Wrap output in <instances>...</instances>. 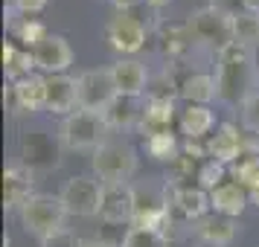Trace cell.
I'll return each mask as SVG.
<instances>
[{"mask_svg": "<svg viewBox=\"0 0 259 247\" xmlns=\"http://www.w3.org/2000/svg\"><path fill=\"white\" fill-rule=\"evenodd\" d=\"M94 172L102 183H128L137 172V152L125 140H105L94 152Z\"/></svg>", "mask_w": 259, "mask_h": 247, "instance_id": "obj_3", "label": "cell"}, {"mask_svg": "<svg viewBox=\"0 0 259 247\" xmlns=\"http://www.w3.org/2000/svg\"><path fill=\"white\" fill-rule=\"evenodd\" d=\"M210 6L215 12L227 15V18H239V15L247 12V3L245 0H210Z\"/></svg>", "mask_w": 259, "mask_h": 247, "instance_id": "obj_34", "label": "cell"}, {"mask_svg": "<svg viewBox=\"0 0 259 247\" xmlns=\"http://www.w3.org/2000/svg\"><path fill=\"white\" fill-rule=\"evenodd\" d=\"M119 247H169V235L160 230H146V227H131L122 235Z\"/></svg>", "mask_w": 259, "mask_h": 247, "instance_id": "obj_28", "label": "cell"}, {"mask_svg": "<svg viewBox=\"0 0 259 247\" xmlns=\"http://www.w3.org/2000/svg\"><path fill=\"white\" fill-rule=\"evenodd\" d=\"M79 79V108L82 111H94V114H105L108 108L117 102V82L111 76V67L102 70H84Z\"/></svg>", "mask_w": 259, "mask_h": 247, "instance_id": "obj_6", "label": "cell"}, {"mask_svg": "<svg viewBox=\"0 0 259 247\" xmlns=\"http://www.w3.org/2000/svg\"><path fill=\"white\" fill-rule=\"evenodd\" d=\"M230 177H233L236 183H242L247 192L256 189L259 186V154H242L230 166Z\"/></svg>", "mask_w": 259, "mask_h": 247, "instance_id": "obj_27", "label": "cell"}, {"mask_svg": "<svg viewBox=\"0 0 259 247\" xmlns=\"http://www.w3.org/2000/svg\"><path fill=\"white\" fill-rule=\"evenodd\" d=\"M178 128L187 140L204 142L215 128V114H212L210 105H187L178 117Z\"/></svg>", "mask_w": 259, "mask_h": 247, "instance_id": "obj_19", "label": "cell"}, {"mask_svg": "<svg viewBox=\"0 0 259 247\" xmlns=\"http://www.w3.org/2000/svg\"><path fill=\"white\" fill-rule=\"evenodd\" d=\"M227 172H230L227 166L215 163V160H210V157H207V160L201 163V172H198V180H195V183H198L201 189L212 192L219 183H224V180H227Z\"/></svg>", "mask_w": 259, "mask_h": 247, "instance_id": "obj_31", "label": "cell"}, {"mask_svg": "<svg viewBox=\"0 0 259 247\" xmlns=\"http://www.w3.org/2000/svg\"><path fill=\"white\" fill-rule=\"evenodd\" d=\"M178 96L187 105H210L212 99H219V82L210 73H187L181 79Z\"/></svg>", "mask_w": 259, "mask_h": 247, "instance_id": "obj_23", "label": "cell"}, {"mask_svg": "<svg viewBox=\"0 0 259 247\" xmlns=\"http://www.w3.org/2000/svg\"><path fill=\"white\" fill-rule=\"evenodd\" d=\"M215 82H219V99L227 105H239L247 96H253L256 82V50L233 41L227 50L215 56Z\"/></svg>", "mask_w": 259, "mask_h": 247, "instance_id": "obj_1", "label": "cell"}, {"mask_svg": "<svg viewBox=\"0 0 259 247\" xmlns=\"http://www.w3.org/2000/svg\"><path fill=\"white\" fill-rule=\"evenodd\" d=\"M82 247H114V244H108V241H96V238H88Z\"/></svg>", "mask_w": 259, "mask_h": 247, "instance_id": "obj_37", "label": "cell"}, {"mask_svg": "<svg viewBox=\"0 0 259 247\" xmlns=\"http://www.w3.org/2000/svg\"><path fill=\"white\" fill-rule=\"evenodd\" d=\"M82 244H84V241L76 233H70L67 227L59 230V233L47 235V238H41V247H82Z\"/></svg>", "mask_w": 259, "mask_h": 247, "instance_id": "obj_33", "label": "cell"}, {"mask_svg": "<svg viewBox=\"0 0 259 247\" xmlns=\"http://www.w3.org/2000/svg\"><path fill=\"white\" fill-rule=\"evenodd\" d=\"M47 111L53 117H70L79 111V79L67 73L47 76Z\"/></svg>", "mask_w": 259, "mask_h": 247, "instance_id": "obj_14", "label": "cell"}, {"mask_svg": "<svg viewBox=\"0 0 259 247\" xmlns=\"http://www.w3.org/2000/svg\"><path fill=\"white\" fill-rule=\"evenodd\" d=\"M146 154L152 160H160V163H172L181 154V142H178V137L172 131H160V134L146 137Z\"/></svg>", "mask_w": 259, "mask_h": 247, "instance_id": "obj_26", "label": "cell"}, {"mask_svg": "<svg viewBox=\"0 0 259 247\" xmlns=\"http://www.w3.org/2000/svg\"><path fill=\"white\" fill-rule=\"evenodd\" d=\"M15 35H18V44L26 50H35L44 38L50 35V29L41 21H35V18H24L21 24L15 26Z\"/></svg>", "mask_w": 259, "mask_h": 247, "instance_id": "obj_29", "label": "cell"}, {"mask_svg": "<svg viewBox=\"0 0 259 247\" xmlns=\"http://www.w3.org/2000/svg\"><path fill=\"white\" fill-rule=\"evenodd\" d=\"M32 183H35V172L29 166H24V163L9 166L3 172V207L21 212V207L35 195L32 192Z\"/></svg>", "mask_w": 259, "mask_h": 247, "instance_id": "obj_15", "label": "cell"}, {"mask_svg": "<svg viewBox=\"0 0 259 247\" xmlns=\"http://www.w3.org/2000/svg\"><path fill=\"white\" fill-rule=\"evenodd\" d=\"M137 210V189L131 183H102V204H99V218L105 224H131Z\"/></svg>", "mask_w": 259, "mask_h": 247, "instance_id": "obj_11", "label": "cell"}, {"mask_svg": "<svg viewBox=\"0 0 259 247\" xmlns=\"http://www.w3.org/2000/svg\"><path fill=\"white\" fill-rule=\"evenodd\" d=\"M245 3H247V12L259 15V0H245Z\"/></svg>", "mask_w": 259, "mask_h": 247, "instance_id": "obj_39", "label": "cell"}, {"mask_svg": "<svg viewBox=\"0 0 259 247\" xmlns=\"http://www.w3.org/2000/svg\"><path fill=\"white\" fill-rule=\"evenodd\" d=\"M250 204H253V207L259 210V186H256V189H250Z\"/></svg>", "mask_w": 259, "mask_h": 247, "instance_id": "obj_40", "label": "cell"}, {"mask_svg": "<svg viewBox=\"0 0 259 247\" xmlns=\"http://www.w3.org/2000/svg\"><path fill=\"white\" fill-rule=\"evenodd\" d=\"M146 3H149L152 9H163V6H169V3H172V0H146Z\"/></svg>", "mask_w": 259, "mask_h": 247, "instance_id": "obj_38", "label": "cell"}, {"mask_svg": "<svg viewBox=\"0 0 259 247\" xmlns=\"http://www.w3.org/2000/svg\"><path fill=\"white\" fill-rule=\"evenodd\" d=\"M59 198H61V204H64L67 215L94 218V215H99V204H102V180L76 175L61 186Z\"/></svg>", "mask_w": 259, "mask_h": 247, "instance_id": "obj_7", "label": "cell"}, {"mask_svg": "<svg viewBox=\"0 0 259 247\" xmlns=\"http://www.w3.org/2000/svg\"><path fill=\"white\" fill-rule=\"evenodd\" d=\"M21 154H24V166H29L32 172L59 166V157H56L59 149H56V142L50 140L47 134H41V131H32L29 137H24V142H21Z\"/></svg>", "mask_w": 259, "mask_h": 247, "instance_id": "obj_20", "label": "cell"}, {"mask_svg": "<svg viewBox=\"0 0 259 247\" xmlns=\"http://www.w3.org/2000/svg\"><path fill=\"white\" fill-rule=\"evenodd\" d=\"M108 122L102 114H94V111H76L70 117L61 119V131H59V142L70 152H96L102 142H105L108 134Z\"/></svg>", "mask_w": 259, "mask_h": 247, "instance_id": "obj_2", "label": "cell"}, {"mask_svg": "<svg viewBox=\"0 0 259 247\" xmlns=\"http://www.w3.org/2000/svg\"><path fill=\"white\" fill-rule=\"evenodd\" d=\"M187 24H189V29H192L195 44L210 47L215 56H219L222 50H227L236 41V35H233V18L215 12L212 6H204V9H198V12H192L187 18Z\"/></svg>", "mask_w": 259, "mask_h": 247, "instance_id": "obj_5", "label": "cell"}, {"mask_svg": "<svg viewBox=\"0 0 259 247\" xmlns=\"http://www.w3.org/2000/svg\"><path fill=\"white\" fill-rule=\"evenodd\" d=\"M108 128H140V119H143V108L137 96H117V102L108 108L105 114Z\"/></svg>", "mask_w": 259, "mask_h": 247, "instance_id": "obj_25", "label": "cell"}, {"mask_svg": "<svg viewBox=\"0 0 259 247\" xmlns=\"http://www.w3.org/2000/svg\"><path fill=\"white\" fill-rule=\"evenodd\" d=\"M105 41L119 56H134L146 47V26L131 12H117L105 24Z\"/></svg>", "mask_w": 259, "mask_h": 247, "instance_id": "obj_9", "label": "cell"}, {"mask_svg": "<svg viewBox=\"0 0 259 247\" xmlns=\"http://www.w3.org/2000/svg\"><path fill=\"white\" fill-rule=\"evenodd\" d=\"M21 224H24L26 233L38 235V238H47V235L64 230V218H67V210L61 204L59 195H44V192H35L32 198L21 207Z\"/></svg>", "mask_w": 259, "mask_h": 247, "instance_id": "obj_4", "label": "cell"}, {"mask_svg": "<svg viewBox=\"0 0 259 247\" xmlns=\"http://www.w3.org/2000/svg\"><path fill=\"white\" fill-rule=\"evenodd\" d=\"M207 157L210 160H215V163L222 166H230L245 154V134L236 128L233 122H222L219 128H215V134H210L207 137Z\"/></svg>", "mask_w": 259, "mask_h": 247, "instance_id": "obj_13", "label": "cell"}, {"mask_svg": "<svg viewBox=\"0 0 259 247\" xmlns=\"http://www.w3.org/2000/svg\"><path fill=\"white\" fill-rule=\"evenodd\" d=\"M3 67H6V79L12 84L26 79V76H32V73L38 70L32 50L21 47V44H15V41H6V44H3Z\"/></svg>", "mask_w": 259, "mask_h": 247, "instance_id": "obj_24", "label": "cell"}, {"mask_svg": "<svg viewBox=\"0 0 259 247\" xmlns=\"http://www.w3.org/2000/svg\"><path fill=\"white\" fill-rule=\"evenodd\" d=\"M6 102L12 108V114H38L47 111V76L32 73L21 82L6 87Z\"/></svg>", "mask_w": 259, "mask_h": 247, "instance_id": "obj_10", "label": "cell"}, {"mask_svg": "<svg viewBox=\"0 0 259 247\" xmlns=\"http://www.w3.org/2000/svg\"><path fill=\"white\" fill-rule=\"evenodd\" d=\"M233 35L239 44H247V47H256L259 44V15L245 12L233 18Z\"/></svg>", "mask_w": 259, "mask_h": 247, "instance_id": "obj_30", "label": "cell"}, {"mask_svg": "<svg viewBox=\"0 0 259 247\" xmlns=\"http://www.w3.org/2000/svg\"><path fill=\"white\" fill-rule=\"evenodd\" d=\"M247 204H250V192H247L242 183H236L233 177H227L224 183H219V186L210 192L212 212L227 215V218H239V215L247 210Z\"/></svg>", "mask_w": 259, "mask_h": 247, "instance_id": "obj_16", "label": "cell"}, {"mask_svg": "<svg viewBox=\"0 0 259 247\" xmlns=\"http://www.w3.org/2000/svg\"><path fill=\"white\" fill-rule=\"evenodd\" d=\"M32 56H35V67L44 76H59V73H67V67L73 64V47L70 41L64 35H56V32H50L35 50H32Z\"/></svg>", "mask_w": 259, "mask_h": 247, "instance_id": "obj_12", "label": "cell"}, {"mask_svg": "<svg viewBox=\"0 0 259 247\" xmlns=\"http://www.w3.org/2000/svg\"><path fill=\"white\" fill-rule=\"evenodd\" d=\"M111 76L117 82L119 96H137L140 99L149 90V70L137 59H119L111 64Z\"/></svg>", "mask_w": 259, "mask_h": 247, "instance_id": "obj_17", "label": "cell"}, {"mask_svg": "<svg viewBox=\"0 0 259 247\" xmlns=\"http://www.w3.org/2000/svg\"><path fill=\"white\" fill-rule=\"evenodd\" d=\"M239 114H242V128L250 131V134H259V90L242 102Z\"/></svg>", "mask_w": 259, "mask_h": 247, "instance_id": "obj_32", "label": "cell"}, {"mask_svg": "<svg viewBox=\"0 0 259 247\" xmlns=\"http://www.w3.org/2000/svg\"><path fill=\"white\" fill-rule=\"evenodd\" d=\"M166 204H169V212L172 218H181V221H192L198 224L204 215H210V192L201 189L198 183H189V186H169L163 189Z\"/></svg>", "mask_w": 259, "mask_h": 247, "instance_id": "obj_8", "label": "cell"}, {"mask_svg": "<svg viewBox=\"0 0 259 247\" xmlns=\"http://www.w3.org/2000/svg\"><path fill=\"white\" fill-rule=\"evenodd\" d=\"M195 235L204 241V247H227L236 238V218L210 212L195 224Z\"/></svg>", "mask_w": 259, "mask_h": 247, "instance_id": "obj_22", "label": "cell"}, {"mask_svg": "<svg viewBox=\"0 0 259 247\" xmlns=\"http://www.w3.org/2000/svg\"><path fill=\"white\" fill-rule=\"evenodd\" d=\"M47 3H50V0H12V6L21 15H38V12H44V9H47Z\"/></svg>", "mask_w": 259, "mask_h": 247, "instance_id": "obj_35", "label": "cell"}, {"mask_svg": "<svg viewBox=\"0 0 259 247\" xmlns=\"http://www.w3.org/2000/svg\"><path fill=\"white\" fill-rule=\"evenodd\" d=\"M157 41H160V50H163L166 59H184L195 38H192V29H189L187 21H169V24L157 26Z\"/></svg>", "mask_w": 259, "mask_h": 247, "instance_id": "obj_21", "label": "cell"}, {"mask_svg": "<svg viewBox=\"0 0 259 247\" xmlns=\"http://www.w3.org/2000/svg\"><path fill=\"white\" fill-rule=\"evenodd\" d=\"M172 122H175V99L149 96L146 105H143V119L137 131L143 137H152V134H160V131H172Z\"/></svg>", "mask_w": 259, "mask_h": 247, "instance_id": "obj_18", "label": "cell"}, {"mask_svg": "<svg viewBox=\"0 0 259 247\" xmlns=\"http://www.w3.org/2000/svg\"><path fill=\"white\" fill-rule=\"evenodd\" d=\"M111 3L117 6V12H128V9L140 6V3H146V0H111Z\"/></svg>", "mask_w": 259, "mask_h": 247, "instance_id": "obj_36", "label": "cell"}]
</instances>
